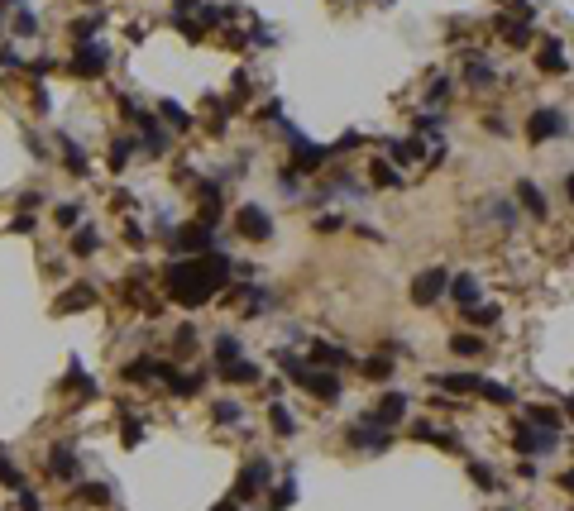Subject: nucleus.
Here are the masks:
<instances>
[{
	"mask_svg": "<svg viewBox=\"0 0 574 511\" xmlns=\"http://www.w3.org/2000/svg\"><path fill=\"white\" fill-rule=\"evenodd\" d=\"M163 115H168V120H172V125H182V130H187V125H191V120H187V110H182V106H172V101H168V106H163Z\"/></svg>",
	"mask_w": 574,
	"mask_h": 511,
	"instance_id": "473e14b6",
	"label": "nucleus"
},
{
	"mask_svg": "<svg viewBox=\"0 0 574 511\" xmlns=\"http://www.w3.org/2000/svg\"><path fill=\"white\" fill-rule=\"evenodd\" d=\"M15 29H20V34H39V20H34L29 10H20V15H15Z\"/></svg>",
	"mask_w": 574,
	"mask_h": 511,
	"instance_id": "2f4dec72",
	"label": "nucleus"
},
{
	"mask_svg": "<svg viewBox=\"0 0 574 511\" xmlns=\"http://www.w3.org/2000/svg\"><path fill=\"white\" fill-rule=\"evenodd\" d=\"M0 62H5V57H0Z\"/></svg>",
	"mask_w": 574,
	"mask_h": 511,
	"instance_id": "58836bf2",
	"label": "nucleus"
},
{
	"mask_svg": "<svg viewBox=\"0 0 574 511\" xmlns=\"http://www.w3.org/2000/svg\"><path fill=\"white\" fill-rule=\"evenodd\" d=\"M225 277H230V263L225 258H187V263H172L168 268V292L177 296L182 306H201L211 292L225 287Z\"/></svg>",
	"mask_w": 574,
	"mask_h": 511,
	"instance_id": "f257e3e1",
	"label": "nucleus"
},
{
	"mask_svg": "<svg viewBox=\"0 0 574 511\" xmlns=\"http://www.w3.org/2000/svg\"><path fill=\"white\" fill-rule=\"evenodd\" d=\"M469 478H474L479 487H493V483H498V478H493V468H488V463H469Z\"/></svg>",
	"mask_w": 574,
	"mask_h": 511,
	"instance_id": "7c9ffc66",
	"label": "nucleus"
},
{
	"mask_svg": "<svg viewBox=\"0 0 574 511\" xmlns=\"http://www.w3.org/2000/svg\"><path fill=\"white\" fill-rule=\"evenodd\" d=\"M450 296H455V301H460V306H479V296H484V282H479V277H474V272H460V277H455V282H450Z\"/></svg>",
	"mask_w": 574,
	"mask_h": 511,
	"instance_id": "f8f14e48",
	"label": "nucleus"
},
{
	"mask_svg": "<svg viewBox=\"0 0 574 511\" xmlns=\"http://www.w3.org/2000/svg\"><path fill=\"white\" fill-rule=\"evenodd\" d=\"M125 158H130V139H120V144H115V153H110V162H115V172L125 167Z\"/></svg>",
	"mask_w": 574,
	"mask_h": 511,
	"instance_id": "72a5a7b5",
	"label": "nucleus"
},
{
	"mask_svg": "<svg viewBox=\"0 0 574 511\" xmlns=\"http://www.w3.org/2000/svg\"><path fill=\"white\" fill-rule=\"evenodd\" d=\"M465 321L469 325H498V306H469Z\"/></svg>",
	"mask_w": 574,
	"mask_h": 511,
	"instance_id": "b1692460",
	"label": "nucleus"
},
{
	"mask_svg": "<svg viewBox=\"0 0 574 511\" xmlns=\"http://www.w3.org/2000/svg\"><path fill=\"white\" fill-rule=\"evenodd\" d=\"M301 387H306L316 402H340V377H335V373H316V368H311Z\"/></svg>",
	"mask_w": 574,
	"mask_h": 511,
	"instance_id": "9d476101",
	"label": "nucleus"
},
{
	"mask_svg": "<svg viewBox=\"0 0 574 511\" xmlns=\"http://www.w3.org/2000/svg\"><path fill=\"white\" fill-rule=\"evenodd\" d=\"M436 387H445V392H479V387H484V377H479V373H440Z\"/></svg>",
	"mask_w": 574,
	"mask_h": 511,
	"instance_id": "f3484780",
	"label": "nucleus"
},
{
	"mask_svg": "<svg viewBox=\"0 0 574 511\" xmlns=\"http://www.w3.org/2000/svg\"><path fill=\"white\" fill-rule=\"evenodd\" d=\"M86 301H96V292H91V287H77V292H67L62 301H57V311H77V306H86Z\"/></svg>",
	"mask_w": 574,
	"mask_h": 511,
	"instance_id": "5701e85b",
	"label": "nucleus"
},
{
	"mask_svg": "<svg viewBox=\"0 0 574 511\" xmlns=\"http://www.w3.org/2000/svg\"><path fill=\"white\" fill-rule=\"evenodd\" d=\"M101 24H106V15L96 10V15H86V20H77V24H72V34H77V38H86V34H96Z\"/></svg>",
	"mask_w": 574,
	"mask_h": 511,
	"instance_id": "bb28decb",
	"label": "nucleus"
},
{
	"mask_svg": "<svg viewBox=\"0 0 574 511\" xmlns=\"http://www.w3.org/2000/svg\"><path fill=\"white\" fill-rule=\"evenodd\" d=\"M48 468H53V478L72 483V478H77V458H72V449H67V444H53V449H48Z\"/></svg>",
	"mask_w": 574,
	"mask_h": 511,
	"instance_id": "2eb2a0df",
	"label": "nucleus"
},
{
	"mask_svg": "<svg viewBox=\"0 0 574 511\" xmlns=\"http://www.w3.org/2000/svg\"><path fill=\"white\" fill-rule=\"evenodd\" d=\"M445 292H450V272L445 268H426L421 277H416V287H411V301H416V306H436Z\"/></svg>",
	"mask_w": 574,
	"mask_h": 511,
	"instance_id": "20e7f679",
	"label": "nucleus"
},
{
	"mask_svg": "<svg viewBox=\"0 0 574 511\" xmlns=\"http://www.w3.org/2000/svg\"><path fill=\"white\" fill-rule=\"evenodd\" d=\"M268 478H273V468H268L264 458L245 463V473H240V497H254V492H264V487H268Z\"/></svg>",
	"mask_w": 574,
	"mask_h": 511,
	"instance_id": "9b49d317",
	"label": "nucleus"
},
{
	"mask_svg": "<svg viewBox=\"0 0 574 511\" xmlns=\"http://www.w3.org/2000/svg\"><path fill=\"white\" fill-rule=\"evenodd\" d=\"M350 444H359V449H388V444H392V435H388V426H378V421L364 411L355 426H350Z\"/></svg>",
	"mask_w": 574,
	"mask_h": 511,
	"instance_id": "39448f33",
	"label": "nucleus"
},
{
	"mask_svg": "<svg viewBox=\"0 0 574 511\" xmlns=\"http://www.w3.org/2000/svg\"><path fill=\"white\" fill-rule=\"evenodd\" d=\"M450 349H455V354H484V340H474V335H455V340H450Z\"/></svg>",
	"mask_w": 574,
	"mask_h": 511,
	"instance_id": "cd10ccee",
	"label": "nucleus"
},
{
	"mask_svg": "<svg viewBox=\"0 0 574 511\" xmlns=\"http://www.w3.org/2000/svg\"><path fill=\"white\" fill-rule=\"evenodd\" d=\"M374 182H378V187H397L402 177L392 172V162H374Z\"/></svg>",
	"mask_w": 574,
	"mask_h": 511,
	"instance_id": "c85d7f7f",
	"label": "nucleus"
},
{
	"mask_svg": "<svg viewBox=\"0 0 574 511\" xmlns=\"http://www.w3.org/2000/svg\"><path fill=\"white\" fill-rule=\"evenodd\" d=\"M369 416H374L378 426H388V430H392V426H397V421L407 416V397H402V392H388V397H383V402L374 406Z\"/></svg>",
	"mask_w": 574,
	"mask_h": 511,
	"instance_id": "1a4fd4ad",
	"label": "nucleus"
},
{
	"mask_svg": "<svg viewBox=\"0 0 574 511\" xmlns=\"http://www.w3.org/2000/svg\"><path fill=\"white\" fill-rule=\"evenodd\" d=\"M168 248H177V253H211L216 234H211V225H182V230H172Z\"/></svg>",
	"mask_w": 574,
	"mask_h": 511,
	"instance_id": "7ed1b4c3",
	"label": "nucleus"
},
{
	"mask_svg": "<svg viewBox=\"0 0 574 511\" xmlns=\"http://www.w3.org/2000/svg\"><path fill=\"white\" fill-rule=\"evenodd\" d=\"M479 397H488V402H498V406H512V402H517V397H512V387H503V382H488V377H484Z\"/></svg>",
	"mask_w": 574,
	"mask_h": 511,
	"instance_id": "412c9836",
	"label": "nucleus"
},
{
	"mask_svg": "<svg viewBox=\"0 0 574 511\" xmlns=\"http://www.w3.org/2000/svg\"><path fill=\"white\" fill-rule=\"evenodd\" d=\"M278 368L292 377V382H306V373H311L306 358H301V354H287V349H278Z\"/></svg>",
	"mask_w": 574,
	"mask_h": 511,
	"instance_id": "6ab92c4d",
	"label": "nucleus"
},
{
	"mask_svg": "<svg viewBox=\"0 0 574 511\" xmlns=\"http://www.w3.org/2000/svg\"><path fill=\"white\" fill-rule=\"evenodd\" d=\"M225 377H230V382H259V368H254V363H230Z\"/></svg>",
	"mask_w": 574,
	"mask_h": 511,
	"instance_id": "a878e982",
	"label": "nucleus"
},
{
	"mask_svg": "<svg viewBox=\"0 0 574 511\" xmlns=\"http://www.w3.org/2000/svg\"><path fill=\"white\" fill-rule=\"evenodd\" d=\"M82 497H86V502H106V487H96V483H86V487H82Z\"/></svg>",
	"mask_w": 574,
	"mask_h": 511,
	"instance_id": "e433bc0d",
	"label": "nucleus"
},
{
	"mask_svg": "<svg viewBox=\"0 0 574 511\" xmlns=\"http://www.w3.org/2000/svg\"><path fill=\"white\" fill-rule=\"evenodd\" d=\"M106 48H101V43H77V57H72V72H77V77H101V72H106Z\"/></svg>",
	"mask_w": 574,
	"mask_h": 511,
	"instance_id": "0eeeda50",
	"label": "nucleus"
},
{
	"mask_svg": "<svg viewBox=\"0 0 574 511\" xmlns=\"http://www.w3.org/2000/svg\"><path fill=\"white\" fill-rule=\"evenodd\" d=\"M144 440V426L139 421H125V444H139Z\"/></svg>",
	"mask_w": 574,
	"mask_h": 511,
	"instance_id": "c9c22d12",
	"label": "nucleus"
},
{
	"mask_svg": "<svg viewBox=\"0 0 574 511\" xmlns=\"http://www.w3.org/2000/svg\"><path fill=\"white\" fill-rule=\"evenodd\" d=\"M235 358H240V344H235V335H220V340H216V363H220V368H230Z\"/></svg>",
	"mask_w": 574,
	"mask_h": 511,
	"instance_id": "4be33fe9",
	"label": "nucleus"
},
{
	"mask_svg": "<svg viewBox=\"0 0 574 511\" xmlns=\"http://www.w3.org/2000/svg\"><path fill=\"white\" fill-rule=\"evenodd\" d=\"M311 363H321V368L335 373V368H350V354L340 349V344H326L321 340V344H311Z\"/></svg>",
	"mask_w": 574,
	"mask_h": 511,
	"instance_id": "4468645a",
	"label": "nucleus"
},
{
	"mask_svg": "<svg viewBox=\"0 0 574 511\" xmlns=\"http://www.w3.org/2000/svg\"><path fill=\"white\" fill-rule=\"evenodd\" d=\"M53 216H57V225H77V220H82V206H77V201H62Z\"/></svg>",
	"mask_w": 574,
	"mask_h": 511,
	"instance_id": "c756f323",
	"label": "nucleus"
},
{
	"mask_svg": "<svg viewBox=\"0 0 574 511\" xmlns=\"http://www.w3.org/2000/svg\"><path fill=\"white\" fill-rule=\"evenodd\" d=\"M512 444H517L521 454H550L555 444H560V435H550V430H541V426H531L526 416H521L517 426H512Z\"/></svg>",
	"mask_w": 574,
	"mask_h": 511,
	"instance_id": "f03ea898",
	"label": "nucleus"
},
{
	"mask_svg": "<svg viewBox=\"0 0 574 511\" xmlns=\"http://www.w3.org/2000/svg\"><path fill=\"white\" fill-rule=\"evenodd\" d=\"M392 368H397V363H392L388 354H374V358L364 363V377H374V382H383V377H392Z\"/></svg>",
	"mask_w": 574,
	"mask_h": 511,
	"instance_id": "aec40b11",
	"label": "nucleus"
},
{
	"mask_svg": "<svg viewBox=\"0 0 574 511\" xmlns=\"http://www.w3.org/2000/svg\"><path fill=\"white\" fill-rule=\"evenodd\" d=\"M268 426H273V435H282V440H287V435L297 430V416H292V411H287V406H268Z\"/></svg>",
	"mask_w": 574,
	"mask_h": 511,
	"instance_id": "a211bd4d",
	"label": "nucleus"
},
{
	"mask_svg": "<svg viewBox=\"0 0 574 511\" xmlns=\"http://www.w3.org/2000/svg\"><path fill=\"white\" fill-rule=\"evenodd\" d=\"M560 134H565V110H531V120H526L531 144H546V139H560Z\"/></svg>",
	"mask_w": 574,
	"mask_h": 511,
	"instance_id": "423d86ee",
	"label": "nucleus"
},
{
	"mask_svg": "<svg viewBox=\"0 0 574 511\" xmlns=\"http://www.w3.org/2000/svg\"><path fill=\"white\" fill-rule=\"evenodd\" d=\"M72 248H77V253H96V248H101V234H96V230H77V244H72Z\"/></svg>",
	"mask_w": 574,
	"mask_h": 511,
	"instance_id": "393cba45",
	"label": "nucleus"
},
{
	"mask_svg": "<svg viewBox=\"0 0 574 511\" xmlns=\"http://www.w3.org/2000/svg\"><path fill=\"white\" fill-rule=\"evenodd\" d=\"M565 191H570V201H574V172H570V177H565Z\"/></svg>",
	"mask_w": 574,
	"mask_h": 511,
	"instance_id": "4c0bfd02",
	"label": "nucleus"
},
{
	"mask_svg": "<svg viewBox=\"0 0 574 511\" xmlns=\"http://www.w3.org/2000/svg\"><path fill=\"white\" fill-rule=\"evenodd\" d=\"M240 230H245L249 239H273V220H268L264 206H245L240 211Z\"/></svg>",
	"mask_w": 574,
	"mask_h": 511,
	"instance_id": "6e6552de",
	"label": "nucleus"
},
{
	"mask_svg": "<svg viewBox=\"0 0 574 511\" xmlns=\"http://www.w3.org/2000/svg\"><path fill=\"white\" fill-rule=\"evenodd\" d=\"M216 421H240V406H235V402H220L216 406Z\"/></svg>",
	"mask_w": 574,
	"mask_h": 511,
	"instance_id": "f704fd0d",
	"label": "nucleus"
},
{
	"mask_svg": "<svg viewBox=\"0 0 574 511\" xmlns=\"http://www.w3.org/2000/svg\"><path fill=\"white\" fill-rule=\"evenodd\" d=\"M517 201L526 206V216H536V220H546V196H541V187L536 182H517Z\"/></svg>",
	"mask_w": 574,
	"mask_h": 511,
	"instance_id": "dca6fc26",
	"label": "nucleus"
},
{
	"mask_svg": "<svg viewBox=\"0 0 574 511\" xmlns=\"http://www.w3.org/2000/svg\"><path fill=\"white\" fill-rule=\"evenodd\" d=\"M536 67L560 77V72L570 67V57H565V43H560V38H546V43H541V57H536Z\"/></svg>",
	"mask_w": 574,
	"mask_h": 511,
	"instance_id": "ddd939ff",
	"label": "nucleus"
}]
</instances>
